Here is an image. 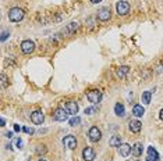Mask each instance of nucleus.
Listing matches in <instances>:
<instances>
[{
    "label": "nucleus",
    "instance_id": "f257e3e1",
    "mask_svg": "<svg viewBox=\"0 0 163 161\" xmlns=\"http://www.w3.org/2000/svg\"><path fill=\"white\" fill-rule=\"evenodd\" d=\"M9 18L11 22H20L24 18V10L20 7H13L9 11Z\"/></svg>",
    "mask_w": 163,
    "mask_h": 161
},
{
    "label": "nucleus",
    "instance_id": "f03ea898",
    "mask_svg": "<svg viewBox=\"0 0 163 161\" xmlns=\"http://www.w3.org/2000/svg\"><path fill=\"white\" fill-rule=\"evenodd\" d=\"M34 50H35V43H34L32 40L26 39L21 43V52H22L24 54H31Z\"/></svg>",
    "mask_w": 163,
    "mask_h": 161
},
{
    "label": "nucleus",
    "instance_id": "7ed1b4c3",
    "mask_svg": "<svg viewBox=\"0 0 163 161\" xmlns=\"http://www.w3.org/2000/svg\"><path fill=\"white\" fill-rule=\"evenodd\" d=\"M88 136H89V140L91 142H99L100 139H102V132H100V129L98 127H92L89 129Z\"/></svg>",
    "mask_w": 163,
    "mask_h": 161
},
{
    "label": "nucleus",
    "instance_id": "20e7f679",
    "mask_svg": "<svg viewBox=\"0 0 163 161\" xmlns=\"http://www.w3.org/2000/svg\"><path fill=\"white\" fill-rule=\"evenodd\" d=\"M87 97H88V100H89L91 103L98 104V103H100V100H102V93H100L99 90L95 89V90H91V92H88Z\"/></svg>",
    "mask_w": 163,
    "mask_h": 161
},
{
    "label": "nucleus",
    "instance_id": "39448f33",
    "mask_svg": "<svg viewBox=\"0 0 163 161\" xmlns=\"http://www.w3.org/2000/svg\"><path fill=\"white\" fill-rule=\"evenodd\" d=\"M116 10L119 13V15H127L130 11V4L125 2V0H120L116 6Z\"/></svg>",
    "mask_w": 163,
    "mask_h": 161
},
{
    "label": "nucleus",
    "instance_id": "423d86ee",
    "mask_svg": "<svg viewBox=\"0 0 163 161\" xmlns=\"http://www.w3.org/2000/svg\"><path fill=\"white\" fill-rule=\"evenodd\" d=\"M63 144L67 147V149H70V150L75 149V147H77V139H75V136H73V135L66 136V138L63 139Z\"/></svg>",
    "mask_w": 163,
    "mask_h": 161
},
{
    "label": "nucleus",
    "instance_id": "0eeeda50",
    "mask_svg": "<svg viewBox=\"0 0 163 161\" xmlns=\"http://www.w3.org/2000/svg\"><path fill=\"white\" fill-rule=\"evenodd\" d=\"M68 118V114L66 112L64 108H56L53 112V120L56 121H66Z\"/></svg>",
    "mask_w": 163,
    "mask_h": 161
},
{
    "label": "nucleus",
    "instance_id": "6e6552de",
    "mask_svg": "<svg viewBox=\"0 0 163 161\" xmlns=\"http://www.w3.org/2000/svg\"><path fill=\"white\" fill-rule=\"evenodd\" d=\"M64 110L67 114H71V115H75L78 112V104L75 101H67L66 106H64Z\"/></svg>",
    "mask_w": 163,
    "mask_h": 161
},
{
    "label": "nucleus",
    "instance_id": "1a4fd4ad",
    "mask_svg": "<svg viewBox=\"0 0 163 161\" xmlns=\"http://www.w3.org/2000/svg\"><path fill=\"white\" fill-rule=\"evenodd\" d=\"M31 121L34 122V124H36V125H41L42 122L45 121L43 112H42V111H34L31 114Z\"/></svg>",
    "mask_w": 163,
    "mask_h": 161
},
{
    "label": "nucleus",
    "instance_id": "9d476101",
    "mask_svg": "<svg viewBox=\"0 0 163 161\" xmlns=\"http://www.w3.org/2000/svg\"><path fill=\"white\" fill-rule=\"evenodd\" d=\"M82 158L85 161H93L95 160V150L92 147H85L82 150Z\"/></svg>",
    "mask_w": 163,
    "mask_h": 161
},
{
    "label": "nucleus",
    "instance_id": "9b49d317",
    "mask_svg": "<svg viewBox=\"0 0 163 161\" xmlns=\"http://www.w3.org/2000/svg\"><path fill=\"white\" fill-rule=\"evenodd\" d=\"M98 18H99L100 21H108L109 18H110V9H108V7L99 9V11H98Z\"/></svg>",
    "mask_w": 163,
    "mask_h": 161
},
{
    "label": "nucleus",
    "instance_id": "f8f14e48",
    "mask_svg": "<svg viewBox=\"0 0 163 161\" xmlns=\"http://www.w3.org/2000/svg\"><path fill=\"white\" fill-rule=\"evenodd\" d=\"M128 128H130V131L134 133H138L141 131V128H142V124H141L138 120H132L130 121V124H128Z\"/></svg>",
    "mask_w": 163,
    "mask_h": 161
},
{
    "label": "nucleus",
    "instance_id": "ddd939ff",
    "mask_svg": "<svg viewBox=\"0 0 163 161\" xmlns=\"http://www.w3.org/2000/svg\"><path fill=\"white\" fill-rule=\"evenodd\" d=\"M119 153L120 155H123V157H127L130 153H131V146L127 143H120L119 144Z\"/></svg>",
    "mask_w": 163,
    "mask_h": 161
},
{
    "label": "nucleus",
    "instance_id": "4468645a",
    "mask_svg": "<svg viewBox=\"0 0 163 161\" xmlns=\"http://www.w3.org/2000/svg\"><path fill=\"white\" fill-rule=\"evenodd\" d=\"M159 160V154L153 147H148V160L146 161H157Z\"/></svg>",
    "mask_w": 163,
    "mask_h": 161
},
{
    "label": "nucleus",
    "instance_id": "2eb2a0df",
    "mask_svg": "<svg viewBox=\"0 0 163 161\" xmlns=\"http://www.w3.org/2000/svg\"><path fill=\"white\" fill-rule=\"evenodd\" d=\"M132 114H134L135 117H142V115L145 114V108H144L141 104H135V106L132 107Z\"/></svg>",
    "mask_w": 163,
    "mask_h": 161
},
{
    "label": "nucleus",
    "instance_id": "dca6fc26",
    "mask_svg": "<svg viewBox=\"0 0 163 161\" xmlns=\"http://www.w3.org/2000/svg\"><path fill=\"white\" fill-rule=\"evenodd\" d=\"M142 144L141 143H135L134 146L131 147V153H132V155H135V157H140L141 154H142Z\"/></svg>",
    "mask_w": 163,
    "mask_h": 161
},
{
    "label": "nucleus",
    "instance_id": "f3484780",
    "mask_svg": "<svg viewBox=\"0 0 163 161\" xmlns=\"http://www.w3.org/2000/svg\"><path fill=\"white\" fill-rule=\"evenodd\" d=\"M128 72H130V68H128L127 65L119 67V68H117V77H119V78H125Z\"/></svg>",
    "mask_w": 163,
    "mask_h": 161
},
{
    "label": "nucleus",
    "instance_id": "a211bd4d",
    "mask_svg": "<svg viewBox=\"0 0 163 161\" xmlns=\"http://www.w3.org/2000/svg\"><path fill=\"white\" fill-rule=\"evenodd\" d=\"M114 112H116L117 117H124L125 115V110H124V106L121 103H117L114 106Z\"/></svg>",
    "mask_w": 163,
    "mask_h": 161
},
{
    "label": "nucleus",
    "instance_id": "6ab92c4d",
    "mask_svg": "<svg viewBox=\"0 0 163 161\" xmlns=\"http://www.w3.org/2000/svg\"><path fill=\"white\" fill-rule=\"evenodd\" d=\"M78 28H79V24L78 22H70L67 26H66V31L71 35V33H74V32H75Z\"/></svg>",
    "mask_w": 163,
    "mask_h": 161
},
{
    "label": "nucleus",
    "instance_id": "aec40b11",
    "mask_svg": "<svg viewBox=\"0 0 163 161\" xmlns=\"http://www.w3.org/2000/svg\"><path fill=\"white\" fill-rule=\"evenodd\" d=\"M10 36V31L7 28H2L0 26V42H4L7 37Z\"/></svg>",
    "mask_w": 163,
    "mask_h": 161
},
{
    "label": "nucleus",
    "instance_id": "412c9836",
    "mask_svg": "<svg viewBox=\"0 0 163 161\" xmlns=\"http://www.w3.org/2000/svg\"><path fill=\"white\" fill-rule=\"evenodd\" d=\"M151 99H152V92H151V90H146V92L142 93V103L144 104H149V103H151Z\"/></svg>",
    "mask_w": 163,
    "mask_h": 161
},
{
    "label": "nucleus",
    "instance_id": "4be33fe9",
    "mask_svg": "<svg viewBox=\"0 0 163 161\" xmlns=\"http://www.w3.org/2000/svg\"><path fill=\"white\" fill-rule=\"evenodd\" d=\"M109 143H110L112 147H119V144L121 143V138H120V136H113Z\"/></svg>",
    "mask_w": 163,
    "mask_h": 161
},
{
    "label": "nucleus",
    "instance_id": "5701e85b",
    "mask_svg": "<svg viewBox=\"0 0 163 161\" xmlns=\"http://www.w3.org/2000/svg\"><path fill=\"white\" fill-rule=\"evenodd\" d=\"M79 122H81V118H79V117H73L70 120V125H71V127H75V125H78Z\"/></svg>",
    "mask_w": 163,
    "mask_h": 161
},
{
    "label": "nucleus",
    "instance_id": "b1692460",
    "mask_svg": "<svg viewBox=\"0 0 163 161\" xmlns=\"http://www.w3.org/2000/svg\"><path fill=\"white\" fill-rule=\"evenodd\" d=\"M7 78H6V75H0V85H2V86L3 88H6L7 86Z\"/></svg>",
    "mask_w": 163,
    "mask_h": 161
},
{
    "label": "nucleus",
    "instance_id": "393cba45",
    "mask_svg": "<svg viewBox=\"0 0 163 161\" xmlns=\"http://www.w3.org/2000/svg\"><path fill=\"white\" fill-rule=\"evenodd\" d=\"M36 153H38V154H43V153H46V147L43 146V144H42V146H38V149H36Z\"/></svg>",
    "mask_w": 163,
    "mask_h": 161
},
{
    "label": "nucleus",
    "instance_id": "a878e982",
    "mask_svg": "<svg viewBox=\"0 0 163 161\" xmlns=\"http://www.w3.org/2000/svg\"><path fill=\"white\" fill-rule=\"evenodd\" d=\"M93 112H96V107H89V108H85V114H93Z\"/></svg>",
    "mask_w": 163,
    "mask_h": 161
},
{
    "label": "nucleus",
    "instance_id": "bb28decb",
    "mask_svg": "<svg viewBox=\"0 0 163 161\" xmlns=\"http://www.w3.org/2000/svg\"><path fill=\"white\" fill-rule=\"evenodd\" d=\"M24 131H25L26 133H31V135L34 133V129H32V128H28V127H26V128H24Z\"/></svg>",
    "mask_w": 163,
    "mask_h": 161
},
{
    "label": "nucleus",
    "instance_id": "cd10ccee",
    "mask_svg": "<svg viewBox=\"0 0 163 161\" xmlns=\"http://www.w3.org/2000/svg\"><path fill=\"white\" fill-rule=\"evenodd\" d=\"M4 125H6V121L3 118H0V127H4Z\"/></svg>",
    "mask_w": 163,
    "mask_h": 161
},
{
    "label": "nucleus",
    "instance_id": "c85d7f7f",
    "mask_svg": "<svg viewBox=\"0 0 163 161\" xmlns=\"http://www.w3.org/2000/svg\"><path fill=\"white\" fill-rule=\"evenodd\" d=\"M14 131H15V132H20V131H21L20 125H14Z\"/></svg>",
    "mask_w": 163,
    "mask_h": 161
},
{
    "label": "nucleus",
    "instance_id": "c756f323",
    "mask_svg": "<svg viewBox=\"0 0 163 161\" xmlns=\"http://www.w3.org/2000/svg\"><path fill=\"white\" fill-rule=\"evenodd\" d=\"M6 136H7L9 139H11V138H13V132H7V133H6Z\"/></svg>",
    "mask_w": 163,
    "mask_h": 161
},
{
    "label": "nucleus",
    "instance_id": "7c9ffc66",
    "mask_svg": "<svg viewBox=\"0 0 163 161\" xmlns=\"http://www.w3.org/2000/svg\"><path fill=\"white\" fill-rule=\"evenodd\" d=\"M102 0H91V3H100Z\"/></svg>",
    "mask_w": 163,
    "mask_h": 161
},
{
    "label": "nucleus",
    "instance_id": "2f4dec72",
    "mask_svg": "<svg viewBox=\"0 0 163 161\" xmlns=\"http://www.w3.org/2000/svg\"><path fill=\"white\" fill-rule=\"evenodd\" d=\"M39 161H46V160H45V158H41V160H39Z\"/></svg>",
    "mask_w": 163,
    "mask_h": 161
},
{
    "label": "nucleus",
    "instance_id": "473e14b6",
    "mask_svg": "<svg viewBox=\"0 0 163 161\" xmlns=\"http://www.w3.org/2000/svg\"><path fill=\"white\" fill-rule=\"evenodd\" d=\"M0 20H2V14H0Z\"/></svg>",
    "mask_w": 163,
    "mask_h": 161
},
{
    "label": "nucleus",
    "instance_id": "72a5a7b5",
    "mask_svg": "<svg viewBox=\"0 0 163 161\" xmlns=\"http://www.w3.org/2000/svg\"><path fill=\"white\" fill-rule=\"evenodd\" d=\"M135 161H138V160H135Z\"/></svg>",
    "mask_w": 163,
    "mask_h": 161
}]
</instances>
